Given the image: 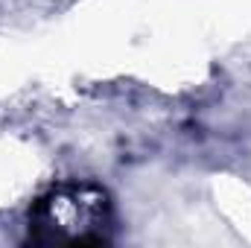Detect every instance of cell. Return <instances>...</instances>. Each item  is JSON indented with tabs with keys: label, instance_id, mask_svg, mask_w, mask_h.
<instances>
[{
	"label": "cell",
	"instance_id": "obj_1",
	"mask_svg": "<svg viewBox=\"0 0 251 248\" xmlns=\"http://www.w3.org/2000/svg\"><path fill=\"white\" fill-rule=\"evenodd\" d=\"M111 231V201L97 184H62L50 190L29 213V237L53 246L105 243Z\"/></svg>",
	"mask_w": 251,
	"mask_h": 248
}]
</instances>
